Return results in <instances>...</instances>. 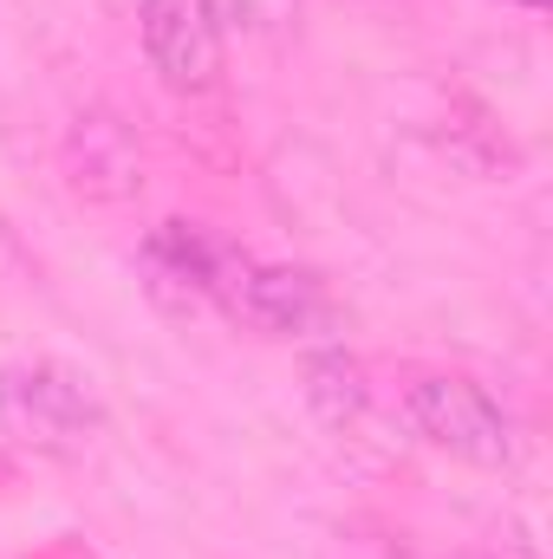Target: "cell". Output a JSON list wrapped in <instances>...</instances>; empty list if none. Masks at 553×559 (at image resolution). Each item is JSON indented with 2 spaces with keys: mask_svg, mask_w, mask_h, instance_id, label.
Here are the masks:
<instances>
[{
  "mask_svg": "<svg viewBox=\"0 0 553 559\" xmlns=\"http://www.w3.org/2000/svg\"><path fill=\"white\" fill-rule=\"evenodd\" d=\"M521 7H548V0H521Z\"/></svg>",
  "mask_w": 553,
  "mask_h": 559,
  "instance_id": "7",
  "label": "cell"
},
{
  "mask_svg": "<svg viewBox=\"0 0 553 559\" xmlns=\"http://www.w3.org/2000/svg\"><path fill=\"white\" fill-rule=\"evenodd\" d=\"M299 391H306L313 417L332 423V429L358 423V417H365V404H372V378H365V365H358L345 345L306 352V365H299Z\"/></svg>",
  "mask_w": 553,
  "mask_h": 559,
  "instance_id": "6",
  "label": "cell"
},
{
  "mask_svg": "<svg viewBox=\"0 0 553 559\" xmlns=\"http://www.w3.org/2000/svg\"><path fill=\"white\" fill-rule=\"evenodd\" d=\"M105 429V397L85 371L59 358H13L0 365V436L39 455H72Z\"/></svg>",
  "mask_w": 553,
  "mask_h": 559,
  "instance_id": "1",
  "label": "cell"
},
{
  "mask_svg": "<svg viewBox=\"0 0 553 559\" xmlns=\"http://www.w3.org/2000/svg\"><path fill=\"white\" fill-rule=\"evenodd\" d=\"M456 559H475V554H456Z\"/></svg>",
  "mask_w": 553,
  "mask_h": 559,
  "instance_id": "8",
  "label": "cell"
},
{
  "mask_svg": "<svg viewBox=\"0 0 553 559\" xmlns=\"http://www.w3.org/2000/svg\"><path fill=\"white\" fill-rule=\"evenodd\" d=\"M143 59L183 98L215 92L222 66H228L215 0H143Z\"/></svg>",
  "mask_w": 553,
  "mask_h": 559,
  "instance_id": "4",
  "label": "cell"
},
{
  "mask_svg": "<svg viewBox=\"0 0 553 559\" xmlns=\"http://www.w3.org/2000/svg\"><path fill=\"white\" fill-rule=\"evenodd\" d=\"M209 299H215L222 312H235L242 325L268 332V338H299V332H313V325L332 319V293H326L319 274L248 261V254H235L228 241H222V254H215Z\"/></svg>",
  "mask_w": 553,
  "mask_h": 559,
  "instance_id": "2",
  "label": "cell"
},
{
  "mask_svg": "<svg viewBox=\"0 0 553 559\" xmlns=\"http://www.w3.org/2000/svg\"><path fill=\"white\" fill-rule=\"evenodd\" d=\"M404 417L430 449H443L456 462H475V468H508L515 449H521L515 417L469 378H416L404 391Z\"/></svg>",
  "mask_w": 553,
  "mask_h": 559,
  "instance_id": "3",
  "label": "cell"
},
{
  "mask_svg": "<svg viewBox=\"0 0 553 559\" xmlns=\"http://www.w3.org/2000/svg\"><path fill=\"white\" fill-rule=\"evenodd\" d=\"M66 169H72V189L92 202H125L143 189L138 143L118 118H79L66 138Z\"/></svg>",
  "mask_w": 553,
  "mask_h": 559,
  "instance_id": "5",
  "label": "cell"
}]
</instances>
